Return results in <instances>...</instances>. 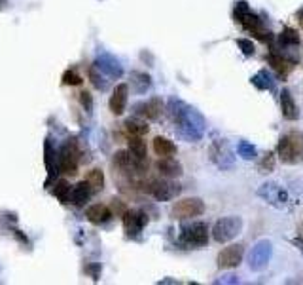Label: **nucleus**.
Listing matches in <instances>:
<instances>
[{
    "mask_svg": "<svg viewBox=\"0 0 303 285\" xmlns=\"http://www.w3.org/2000/svg\"><path fill=\"white\" fill-rule=\"evenodd\" d=\"M178 109H170L172 111V116L176 120V129H178V135H182L184 139H188L190 143L197 141L199 137L203 135L205 131V120L190 107L182 105L176 101Z\"/></svg>",
    "mask_w": 303,
    "mask_h": 285,
    "instance_id": "obj_1",
    "label": "nucleus"
},
{
    "mask_svg": "<svg viewBox=\"0 0 303 285\" xmlns=\"http://www.w3.org/2000/svg\"><path fill=\"white\" fill-rule=\"evenodd\" d=\"M277 156L282 163H300L303 160V133L290 131L279 139Z\"/></svg>",
    "mask_w": 303,
    "mask_h": 285,
    "instance_id": "obj_2",
    "label": "nucleus"
},
{
    "mask_svg": "<svg viewBox=\"0 0 303 285\" xmlns=\"http://www.w3.org/2000/svg\"><path fill=\"white\" fill-rule=\"evenodd\" d=\"M242 230V219L241 217H224L216 221V224L212 226V238L218 244H226L233 238L241 234Z\"/></svg>",
    "mask_w": 303,
    "mask_h": 285,
    "instance_id": "obj_3",
    "label": "nucleus"
},
{
    "mask_svg": "<svg viewBox=\"0 0 303 285\" xmlns=\"http://www.w3.org/2000/svg\"><path fill=\"white\" fill-rule=\"evenodd\" d=\"M205 213V202L201 198H184L178 200L174 205H172V217L174 219H194Z\"/></svg>",
    "mask_w": 303,
    "mask_h": 285,
    "instance_id": "obj_4",
    "label": "nucleus"
},
{
    "mask_svg": "<svg viewBox=\"0 0 303 285\" xmlns=\"http://www.w3.org/2000/svg\"><path fill=\"white\" fill-rule=\"evenodd\" d=\"M271 255H273V245H271V242L269 240H262V242H258L252 251H250V255H248V266H250V270H262V268H266L267 262L271 260Z\"/></svg>",
    "mask_w": 303,
    "mask_h": 285,
    "instance_id": "obj_5",
    "label": "nucleus"
},
{
    "mask_svg": "<svg viewBox=\"0 0 303 285\" xmlns=\"http://www.w3.org/2000/svg\"><path fill=\"white\" fill-rule=\"evenodd\" d=\"M180 240L192 247H205L208 242V228L205 223H194L190 226H184Z\"/></svg>",
    "mask_w": 303,
    "mask_h": 285,
    "instance_id": "obj_6",
    "label": "nucleus"
},
{
    "mask_svg": "<svg viewBox=\"0 0 303 285\" xmlns=\"http://www.w3.org/2000/svg\"><path fill=\"white\" fill-rule=\"evenodd\" d=\"M148 190H150V194H152L156 200H159V202H169V200L176 198V196L180 194L182 185L167 177L165 181H154Z\"/></svg>",
    "mask_w": 303,
    "mask_h": 285,
    "instance_id": "obj_7",
    "label": "nucleus"
},
{
    "mask_svg": "<svg viewBox=\"0 0 303 285\" xmlns=\"http://www.w3.org/2000/svg\"><path fill=\"white\" fill-rule=\"evenodd\" d=\"M78 156H80L78 145L74 141L65 143L59 152V167L67 175H76L78 173Z\"/></svg>",
    "mask_w": 303,
    "mask_h": 285,
    "instance_id": "obj_8",
    "label": "nucleus"
},
{
    "mask_svg": "<svg viewBox=\"0 0 303 285\" xmlns=\"http://www.w3.org/2000/svg\"><path fill=\"white\" fill-rule=\"evenodd\" d=\"M242 257H244V247H242L241 244H233L230 247H224L220 251L216 264H218V268H222V270L237 268L242 262Z\"/></svg>",
    "mask_w": 303,
    "mask_h": 285,
    "instance_id": "obj_9",
    "label": "nucleus"
},
{
    "mask_svg": "<svg viewBox=\"0 0 303 285\" xmlns=\"http://www.w3.org/2000/svg\"><path fill=\"white\" fill-rule=\"evenodd\" d=\"M258 194L266 200L267 204H271L273 207H284L286 202H288V196H286L284 188L277 185V183H266L258 190Z\"/></svg>",
    "mask_w": 303,
    "mask_h": 285,
    "instance_id": "obj_10",
    "label": "nucleus"
},
{
    "mask_svg": "<svg viewBox=\"0 0 303 285\" xmlns=\"http://www.w3.org/2000/svg\"><path fill=\"white\" fill-rule=\"evenodd\" d=\"M146 224H148V217L142 211H125L123 213V226H125V232L129 236L140 232Z\"/></svg>",
    "mask_w": 303,
    "mask_h": 285,
    "instance_id": "obj_11",
    "label": "nucleus"
},
{
    "mask_svg": "<svg viewBox=\"0 0 303 285\" xmlns=\"http://www.w3.org/2000/svg\"><path fill=\"white\" fill-rule=\"evenodd\" d=\"M210 158H212V162H214L218 167H222V169H228V165H226L224 158H226V160L233 165V156H231V150L228 149V145H226L224 141H218V143H214V145L210 147Z\"/></svg>",
    "mask_w": 303,
    "mask_h": 285,
    "instance_id": "obj_12",
    "label": "nucleus"
},
{
    "mask_svg": "<svg viewBox=\"0 0 303 285\" xmlns=\"http://www.w3.org/2000/svg\"><path fill=\"white\" fill-rule=\"evenodd\" d=\"M125 105H127V86L118 84L114 87L112 97H110V111L114 112L116 116H120L121 112L125 111Z\"/></svg>",
    "mask_w": 303,
    "mask_h": 285,
    "instance_id": "obj_13",
    "label": "nucleus"
},
{
    "mask_svg": "<svg viewBox=\"0 0 303 285\" xmlns=\"http://www.w3.org/2000/svg\"><path fill=\"white\" fill-rule=\"evenodd\" d=\"M156 167H158V171L163 175V177H169V179H176V177H180L182 175V165L174 160V158H170V156L161 158V160L156 163Z\"/></svg>",
    "mask_w": 303,
    "mask_h": 285,
    "instance_id": "obj_14",
    "label": "nucleus"
},
{
    "mask_svg": "<svg viewBox=\"0 0 303 285\" xmlns=\"http://www.w3.org/2000/svg\"><path fill=\"white\" fill-rule=\"evenodd\" d=\"M267 61L269 65L275 69V73L280 76V78H286L288 73H290L292 69H294V63L290 59H286V57H282L279 53H275V51H271L269 55H267Z\"/></svg>",
    "mask_w": 303,
    "mask_h": 285,
    "instance_id": "obj_15",
    "label": "nucleus"
},
{
    "mask_svg": "<svg viewBox=\"0 0 303 285\" xmlns=\"http://www.w3.org/2000/svg\"><path fill=\"white\" fill-rule=\"evenodd\" d=\"M91 192H93V188L89 186L87 181H82V183H78V185L72 188V194H70V204H74L76 207H82L87 204V200L91 196Z\"/></svg>",
    "mask_w": 303,
    "mask_h": 285,
    "instance_id": "obj_16",
    "label": "nucleus"
},
{
    "mask_svg": "<svg viewBox=\"0 0 303 285\" xmlns=\"http://www.w3.org/2000/svg\"><path fill=\"white\" fill-rule=\"evenodd\" d=\"M85 217H87L89 223L102 224V223H106L110 217H112V209L106 207V205H102V204H95V205H91V207L87 209Z\"/></svg>",
    "mask_w": 303,
    "mask_h": 285,
    "instance_id": "obj_17",
    "label": "nucleus"
},
{
    "mask_svg": "<svg viewBox=\"0 0 303 285\" xmlns=\"http://www.w3.org/2000/svg\"><path fill=\"white\" fill-rule=\"evenodd\" d=\"M280 109H282V114H284L286 120H298L300 112H298V107L292 99V93L286 87L280 91Z\"/></svg>",
    "mask_w": 303,
    "mask_h": 285,
    "instance_id": "obj_18",
    "label": "nucleus"
},
{
    "mask_svg": "<svg viewBox=\"0 0 303 285\" xmlns=\"http://www.w3.org/2000/svg\"><path fill=\"white\" fill-rule=\"evenodd\" d=\"M135 109H140V114L148 116L150 120H158L159 116H161V112H163V103H161V99L154 97V99H150L144 105H136Z\"/></svg>",
    "mask_w": 303,
    "mask_h": 285,
    "instance_id": "obj_19",
    "label": "nucleus"
},
{
    "mask_svg": "<svg viewBox=\"0 0 303 285\" xmlns=\"http://www.w3.org/2000/svg\"><path fill=\"white\" fill-rule=\"evenodd\" d=\"M154 152L161 158L172 156V154H176V145L167 137H156L154 139Z\"/></svg>",
    "mask_w": 303,
    "mask_h": 285,
    "instance_id": "obj_20",
    "label": "nucleus"
},
{
    "mask_svg": "<svg viewBox=\"0 0 303 285\" xmlns=\"http://www.w3.org/2000/svg\"><path fill=\"white\" fill-rule=\"evenodd\" d=\"M129 152L140 158V160H146V143L140 139V135H131L129 139Z\"/></svg>",
    "mask_w": 303,
    "mask_h": 285,
    "instance_id": "obj_21",
    "label": "nucleus"
},
{
    "mask_svg": "<svg viewBox=\"0 0 303 285\" xmlns=\"http://www.w3.org/2000/svg\"><path fill=\"white\" fill-rule=\"evenodd\" d=\"M53 194H55V198L59 200L61 204H68L70 202V194H72V188L70 185L67 183V181H57V185L53 188Z\"/></svg>",
    "mask_w": 303,
    "mask_h": 285,
    "instance_id": "obj_22",
    "label": "nucleus"
},
{
    "mask_svg": "<svg viewBox=\"0 0 303 285\" xmlns=\"http://www.w3.org/2000/svg\"><path fill=\"white\" fill-rule=\"evenodd\" d=\"M85 181L89 183V186L93 188V192H101L102 190V186H104V173L101 171V169H91L87 177H85Z\"/></svg>",
    "mask_w": 303,
    "mask_h": 285,
    "instance_id": "obj_23",
    "label": "nucleus"
},
{
    "mask_svg": "<svg viewBox=\"0 0 303 285\" xmlns=\"http://www.w3.org/2000/svg\"><path fill=\"white\" fill-rule=\"evenodd\" d=\"M252 84L258 89H273V76L269 75L267 71H260L252 76Z\"/></svg>",
    "mask_w": 303,
    "mask_h": 285,
    "instance_id": "obj_24",
    "label": "nucleus"
},
{
    "mask_svg": "<svg viewBox=\"0 0 303 285\" xmlns=\"http://www.w3.org/2000/svg\"><path fill=\"white\" fill-rule=\"evenodd\" d=\"M279 44H282V46H298V44H300V35H298V31L286 27V29L279 35Z\"/></svg>",
    "mask_w": 303,
    "mask_h": 285,
    "instance_id": "obj_25",
    "label": "nucleus"
},
{
    "mask_svg": "<svg viewBox=\"0 0 303 285\" xmlns=\"http://www.w3.org/2000/svg\"><path fill=\"white\" fill-rule=\"evenodd\" d=\"M53 158H55V154H53V147H51V141L46 139V165H48V171H49V177L48 181H46V185H49L53 179H55V163H53Z\"/></svg>",
    "mask_w": 303,
    "mask_h": 285,
    "instance_id": "obj_26",
    "label": "nucleus"
},
{
    "mask_svg": "<svg viewBox=\"0 0 303 285\" xmlns=\"http://www.w3.org/2000/svg\"><path fill=\"white\" fill-rule=\"evenodd\" d=\"M123 125H125V131L131 133V135H144V133H148V125L144 122H140V120H135V118L127 120Z\"/></svg>",
    "mask_w": 303,
    "mask_h": 285,
    "instance_id": "obj_27",
    "label": "nucleus"
},
{
    "mask_svg": "<svg viewBox=\"0 0 303 285\" xmlns=\"http://www.w3.org/2000/svg\"><path fill=\"white\" fill-rule=\"evenodd\" d=\"M242 27L248 31V33H254V31H258V29H262V19L258 17V15H254V13L246 12V15L242 17Z\"/></svg>",
    "mask_w": 303,
    "mask_h": 285,
    "instance_id": "obj_28",
    "label": "nucleus"
},
{
    "mask_svg": "<svg viewBox=\"0 0 303 285\" xmlns=\"http://www.w3.org/2000/svg\"><path fill=\"white\" fill-rule=\"evenodd\" d=\"M237 152H239V156H242L244 160H254L256 156H258L256 147L254 145H250V143H246V141H241V143H239Z\"/></svg>",
    "mask_w": 303,
    "mask_h": 285,
    "instance_id": "obj_29",
    "label": "nucleus"
},
{
    "mask_svg": "<svg viewBox=\"0 0 303 285\" xmlns=\"http://www.w3.org/2000/svg\"><path fill=\"white\" fill-rule=\"evenodd\" d=\"M273 163H275V154L267 152L266 156L262 158V162H260V165H258V171L260 173H271L273 171Z\"/></svg>",
    "mask_w": 303,
    "mask_h": 285,
    "instance_id": "obj_30",
    "label": "nucleus"
},
{
    "mask_svg": "<svg viewBox=\"0 0 303 285\" xmlns=\"http://www.w3.org/2000/svg\"><path fill=\"white\" fill-rule=\"evenodd\" d=\"M99 67L102 69V71H106L108 75L112 76H120L121 75V69H120V65L114 61L112 57H104V65H101V63H97Z\"/></svg>",
    "mask_w": 303,
    "mask_h": 285,
    "instance_id": "obj_31",
    "label": "nucleus"
},
{
    "mask_svg": "<svg viewBox=\"0 0 303 285\" xmlns=\"http://www.w3.org/2000/svg\"><path fill=\"white\" fill-rule=\"evenodd\" d=\"M135 78V86H136V91H146L150 87V76L148 75H138V73H133Z\"/></svg>",
    "mask_w": 303,
    "mask_h": 285,
    "instance_id": "obj_32",
    "label": "nucleus"
},
{
    "mask_svg": "<svg viewBox=\"0 0 303 285\" xmlns=\"http://www.w3.org/2000/svg\"><path fill=\"white\" fill-rule=\"evenodd\" d=\"M63 82H65L67 86H80L84 80H82V76L78 75V73H74V71H65Z\"/></svg>",
    "mask_w": 303,
    "mask_h": 285,
    "instance_id": "obj_33",
    "label": "nucleus"
},
{
    "mask_svg": "<svg viewBox=\"0 0 303 285\" xmlns=\"http://www.w3.org/2000/svg\"><path fill=\"white\" fill-rule=\"evenodd\" d=\"M237 46H239L242 53L248 55V57L254 53V44H252L250 40H246V38H239V40H237Z\"/></svg>",
    "mask_w": 303,
    "mask_h": 285,
    "instance_id": "obj_34",
    "label": "nucleus"
},
{
    "mask_svg": "<svg viewBox=\"0 0 303 285\" xmlns=\"http://www.w3.org/2000/svg\"><path fill=\"white\" fill-rule=\"evenodd\" d=\"M246 12H248V4H246V2H239L237 8H235V12H233V15H235V19L241 23L242 17L246 15Z\"/></svg>",
    "mask_w": 303,
    "mask_h": 285,
    "instance_id": "obj_35",
    "label": "nucleus"
},
{
    "mask_svg": "<svg viewBox=\"0 0 303 285\" xmlns=\"http://www.w3.org/2000/svg\"><path fill=\"white\" fill-rule=\"evenodd\" d=\"M237 282H239V280H237V276H233V274H231V276H222L220 280H216V284H218V285H224V284H237Z\"/></svg>",
    "mask_w": 303,
    "mask_h": 285,
    "instance_id": "obj_36",
    "label": "nucleus"
},
{
    "mask_svg": "<svg viewBox=\"0 0 303 285\" xmlns=\"http://www.w3.org/2000/svg\"><path fill=\"white\" fill-rule=\"evenodd\" d=\"M80 99H82V103H84L85 111H91V95H89L87 91H84V93L80 95Z\"/></svg>",
    "mask_w": 303,
    "mask_h": 285,
    "instance_id": "obj_37",
    "label": "nucleus"
},
{
    "mask_svg": "<svg viewBox=\"0 0 303 285\" xmlns=\"http://www.w3.org/2000/svg\"><path fill=\"white\" fill-rule=\"evenodd\" d=\"M112 204H114V211L112 213H118V215L125 213V207H123V204H121L120 200H112Z\"/></svg>",
    "mask_w": 303,
    "mask_h": 285,
    "instance_id": "obj_38",
    "label": "nucleus"
},
{
    "mask_svg": "<svg viewBox=\"0 0 303 285\" xmlns=\"http://www.w3.org/2000/svg\"><path fill=\"white\" fill-rule=\"evenodd\" d=\"M292 244L296 245V247L302 251V255H303V240H300V238H296V240H292Z\"/></svg>",
    "mask_w": 303,
    "mask_h": 285,
    "instance_id": "obj_39",
    "label": "nucleus"
},
{
    "mask_svg": "<svg viewBox=\"0 0 303 285\" xmlns=\"http://www.w3.org/2000/svg\"><path fill=\"white\" fill-rule=\"evenodd\" d=\"M300 21H302V25H303V10L300 12Z\"/></svg>",
    "mask_w": 303,
    "mask_h": 285,
    "instance_id": "obj_40",
    "label": "nucleus"
}]
</instances>
